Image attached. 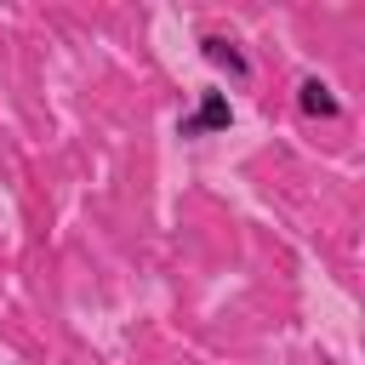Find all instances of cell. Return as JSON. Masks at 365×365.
<instances>
[{
	"instance_id": "6da1fadb",
	"label": "cell",
	"mask_w": 365,
	"mask_h": 365,
	"mask_svg": "<svg viewBox=\"0 0 365 365\" xmlns=\"http://www.w3.org/2000/svg\"><path fill=\"white\" fill-rule=\"evenodd\" d=\"M234 125V108L222 91H200V108L182 120V137H205V131H228Z\"/></svg>"
},
{
	"instance_id": "7a4b0ae2",
	"label": "cell",
	"mask_w": 365,
	"mask_h": 365,
	"mask_svg": "<svg viewBox=\"0 0 365 365\" xmlns=\"http://www.w3.org/2000/svg\"><path fill=\"white\" fill-rule=\"evenodd\" d=\"M297 108L308 114V120H336L342 114V103H336V91L319 80V74H308V80H297Z\"/></svg>"
},
{
	"instance_id": "3957f363",
	"label": "cell",
	"mask_w": 365,
	"mask_h": 365,
	"mask_svg": "<svg viewBox=\"0 0 365 365\" xmlns=\"http://www.w3.org/2000/svg\"><path fill=\"white\" fill-rule=\"evenodd\" d=\"M200 57L217 63V68H228L234 80H251V57H245L234 40H222V34H205V40H200Z\"/></svg>"
}]
</instances>
